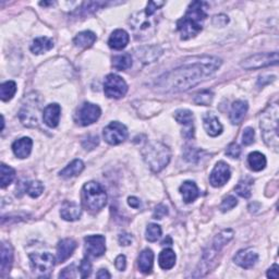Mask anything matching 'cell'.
I'll list each match as a JSON object with an SVG mask.
<instances>
[{
  "label": "cell",
  "instance_id": "60d3db41",
  "mask_svg": "<svg viewBox=\"0 0 279 279\" xmlns=\"http://www.w3.org/2000/svg\"><path fill=\"white\" fill-rule=\"evenodd\" d=\"M79 271L82 278L89 277L91 275V273H92V264H91V262L88 259H83L81 264H80Z\"/></svg>",
  "mask_w": 279,
  "mask_h": 279
},
{
  "label": "cell",
  "instance_id": "d6a6232c",
  "mask_svg": "<svg viewBox=\"0 0 279 279\" xmlns=\"http://www.w3.org/2000/svg\"><path fill=\"white\" fill-rule=\"evenodd\" d=\"M0 174H1V180H0V186L3 189V187L8 186L11 182H12L15 178V172L13 168H11L10 166H7L5 164H1L0 166Z\"/></svg>",
  "mask_w": 279,
  "mask_h": 279
},
{
  "label": "cell",
  "instance_id": "f6af8a7d",
  "mask_svg": "<svg viewBox=\"0 0 279 279\" xmlns=\"http://www.w3.org/2000/svg\"><path fill=\"white\" fill-rule=\"evenodd\" d=\"M166 215H168V208L165 205L159 204L158 206H156L155 210H154L153 217L155 219H163Z\"/></svg>",
  "mask_w": 279,
  "mask_h": 279
},
{
  "label": "cell",
  "instance_id": "8fae6325",
  "mask_svg": "<svg viewBox=\"0 0 279 279\" xmlns=\"http://www.w3.org/2000/svg\"><path fill=\"white\" fill-rule=\"evenodd\" d=\"M101 110L97 105L91 104V102H84V104L79 108L76 116V121L80 126L87 127L96 122L100 117Z\"/></svg>",
  "mask_w": 279,
  "mask_h": 279
},
{
  "label": "cell",
  "instance_id": "44dd1931",
  "mask_svg": "<svg viewBox=\"0 0 279 279\" xmlns=\"http://www.w3.org/2000/svg\"><path fill=\"white\" fill-rule=\"evenodd\" d=\"M249 105L246 100H236L231 106L230 121L232 124H239L243 120L248 111Z\"/></svg>",
  "mask_w": 279,
  "mask_h": 279
},
{
  "label": "cell",
  "instance_id": "d590c367",
  "mask_svg": "<svg viewBox=\"0 0 279 279\" xmlns=\"http://www.w3.org/2000/svg\"><path fill=\"white\" fill-rule=\"evenodd\" d=\"M24 191L31 197H38L44 192V186L41 181H31L24 186Z\"/></svg>",
  "mask_w": 279,
  "mask_h": 279
},
{
  "label": "cell",
  "instance_id": "d6986e66",
  "mask_svg": "<svg viewBox=\"0 0 279 279\" xmlns=\"http://www.w3.org/2000/svg\"><path fill=\"white\" fill-rule=\"evenodd\" d=\"M61 108L58 104H50L44 109L43 120L50 128H56L60 120Z\"/></svg>",
  "mask_w": 279,
  "mask_h": 279
},
{
  "label": "cell",
  "instance_id": "3957f363",
  "mask_svg": "<svg viewBox=\"0 0 279 279\" xmlns=\"http://www.w3.org/2000/svg\"><path fill=\"white\" fill-rule=\"evenodd\" d=\"M278 113L279 108L277 104L270 105L262 112L260 117V128L264 142L275 152H278Z\"/></svg>",
  "mask_w": 279,
  "mask_h": 279
},
{
  "label": "cell",
  "instance_id": "c3c4849f",
  "mask_svg": "<svg viewBox=\"0 0 279 279\" xmlns=\"http://www.w3.org/2000/svg\"><path fill=\"white\" fill-rule=\"evenodd\" d=\"M115 266L118 271L123 272L127 267V259L124 255H119L115 261Z\"/></svg>",
  "mask_w": 279,
  "mask_h": 279
},
{
  "label": "cell",
  "instance_id": "ac0fdd59",
  "mask_svg": "<svg viewBox=\"0 0 279 279\" xmlns=\"http://www.w3.org/2000/svg\"><path fill=\"white\" fill-rule=\"evenodd\" d=\"M203 126L206 133L210 136H218L223 132V126L219 122L218 118L214 116L213 113H205L203 117Z\"/></svg>",
  "mask_w": 279,
  "mask_h": 279
},
{
  "label": "cell",
  "instance_id": "ffe728a7",
  "mask_svg": "<svg viewBox=\"0 0 279 279\" xmlns=\"http://www.w3.org/2000/svg\"><path fill=\"white\" fill-rule=\"evenodd\" d=\"M13 263V249L8 242L1 244V277L9 274Z\"/></svg>",
  "mask_w": 279,
  "mask_h": 279
},
{
  "label": "cell",
  "instance_id": "74e56055",
  "mask_svg": "<svg viewBox=\"0 0 279 279\" xmlns=\"http://www.w3.org/2000/svg\"><path fill=\"white\" fill-rule=\"evenodd\" d=\"M213 98H214L213 92H210V91H202V92L197 93L195 95V97H194V99H193V101H194V104H196V105L209 106L210 104H212Z\"/></svg>",
  "mask_w": 279,
  "mask_h": 279
},
{
  "label": "cell",
  "instance_id": "7a4b0ae2",
  "mask_svg": "<svg viewBox=\"0 0 279 279\" xmlns=\"http://www.w3.org/2000/svg\"><path fill=\"white\" fill-rule=\"evenodd\" d=\"M208 3L204 1H192L186 15L177 22V28L181 39H190L203 30V22L206 20Z\"/></svg>",
  "mask_w": 279,
  "mask_h": 279
},
{
  "label": "cell",
  "instance_id": "4fadbf2b",
  "mask_svg": "<svg viewBox=\"0 0 279 279\" xmlns=\"http://www.w3.org/2000/svg\"><path fill=\"white\" fill-rule=\"evenodd\" d=\"M85 251L93 258H99L106 251V239L104 236H88L84 239Z\"/></svg>",
  "mask_w": 279,
  "mask_h": 279
},
{
  "label": "cell",
  "instance_id": "ab89813d",
  "mask_svg": "<svg viewBox=\"0 0 279 279\" xmlns=\"http://www.w3.org/2000/svg\"><path fill=\"white\" fill-rule=\"evenodd\" d=\"M237 204H238V200L235 196L229 195V196L225 197L223 202H221V204H220L221 212H227V210L232 209L233 207L237 206Z\"/></svg>",
  "mask_w": 279,
  "mask_h": 279
},
{
  "label": "cell",
  "instance_id": "7c38bea8",
  "mask_svg": "<svg viewBox=\"0 0 279 279\" xmlns=\"http://www.w3.org/2000/svg\"><path fill=\"white\" fill-rule=\"evenodd\" d=\"M102 134H104V139L108 144L118 145L127 140L128 130L124 124L118 121H113L104 129Z\"/></svg>",
  "mask_w": 279,
  "mask_h": 279
},
{
  "label": "cell",
  "instance_id": "b9f144b4",
  "mask_svg": "<svg viewBox=\"0 0 279 279\" xmlns=\"http://www.w3.org/2000/svg\"><path fill=\"white\" fill-rule=\"evenodd\" d=\"M255 132L252 128H246L242 133V143L244 145H251L254 142Z\"/></svg>",
  "mask_w": 279,
  "mask_h": 279
},
{
  "label": "cell",
  "instance_id": "bcb514c9",
  "mask_svg": "<svg viewBox=\"0 0 279 279\" xmlns=\"http://www.w3.org/2000/svg\"><path fill=\"white\" fill-rule=\"evenodd\" d=\"M98 144L97 136H89L87 140L83 141V146L85 150H93Z\"/></svg>",
  "mask_w": 279,
  "mask_h": 279
},
{
  "label": "cell",
  "instance_id": "6da1fadb",
  "mask_svg": "<svg viewBox=\"0 0 279 279\" xmlns=\"http://www.w3.org/2000/svg\"><path fill=\"white\" fill-rule=\"evenodd\" d=\"M221 61L214 57H204L201 61L184 65L165 73L156 81L158 91L166 93L185 92L212 77L219 69Z\"/></svg>",
  "mask_w": 279,
  "mask_h": 279
},
{
  "label": "cell",
  "instance_id": "ee69618b",
  "mask_svg": "<svg viewBox=\"0 0 279 279\" xmlns=\"http://www.w3.org/2000/svg\"><path fill=\"white\" fill-rule=\"evenodd\" d=\"M165 2L164 1H150L146 5V9H145V13L147 15H153L154 13L156 12V11L164 5Z\"/></svg>",
  "mask_w": 279,
  "mask_h": 279
},
{
  "label": "cell",
  "instance_id": "9c48e42d",
  "mask_svg": "<svg viewBox=\"0 0 279 279\" xmlns=\"http://www.w3.org/2000/svg\"><path fill=\"white\" fill-rule=\"evenodd\" d=\"M278 64V53H265V54H255L248 57L241 62V67L244 70H256L262 68L274 66Z\"/></svg>",
  "mask_w": 279,
  "mask_h": 279
},
{
  "label": "cell",
  "instance_id": "83f0119b",
  "mask_svg": "<svg viewBox=\"0 0 279 279\" xmlns=\"http://www.w3.org/2000/svg\"><path fill=\"white\" fill-rule=\"evenodd\" d=\"M54 47L53 39L48 37H38L31 45V51L35 55H41L46 53Z\"/></svg>",
  "mask_w": 279,
  "mask_h": 279
},
{
  "label": "cell",
  "instance_id": "7402d4cb",
  "mask_svg": "<svg viewBox=\"0 0 279 279\" xmlns=\"http://www.w3.org/2000/svg\"><path fill=\"white\" fill-rule=\"evenodd\" d=\"M129 39H130L129 34L126 31L116 30L113 31L110 35L109 41H108V45H109V47L112 49L121 50L124 47H127Z\"/></svg>",
  "mask_w": 279,
  "mask_h": 279
},
{
  "label": "cell",
  "instance_id": "277c9868",
  "mask_svg": "<svg viewBox=\"0 0 279 279\" xmlns=\"http://www.w3.org/2000/svg\"><path fill=\"white\" fill-rule=\"evenodd\" d=\"M142 154H143L144 161L154 173H159L166 167L172 156L168 146L156 141L146 143Z\"/></svg>",
  "mask_w": 279,
  "mask_h": 279
},
{
  "label": "cell",
  "instance_id": "52a82bcc",
  "mask_svg": "<svg viewBox=\"0 0 279 279\" xmlns=\"http://www.w3.org/2000/svg\"><path fill=\"white\" fill-rule=\"evenodd\" d=\"M129 23L135 37L138 39L150 38L154 34V31H155V24H154L152 15H147L145 11L144 12L134 13L131 16Z\"/></svg>",
  "mask_w": 279,
  "mask_h": 279
},
{
  "label": "cell",
  "instance_id": "f546056e",
  "mask_svg": "<svg viewBox=\"0 0 279 279\" xmlns=\"http://www.w3.org/2000/svg\"><path fill=\"white\" fill-rule=\"evenodd\" d=\"M159 266L163 270H172L176 264V254L172 249H165L159 254L158 258Z\"/></svg>",
  "mask_w": 279,
  "mask_h": 279
},
{
  "label": "cell",
  "instance_id": "e575fe53",
  "mask_svg": "<svg viewBox=\"0 0 279 279\" xmlns=\"http://www.w3.org/2000/svg\"><path fill=\"white\" fill-rule=\"evenodd\" d=\"M175 119L178 123L184 124L186 127H194L193 126V113L187 109H179L175 113Z\"/></svg>",
  "mask_w": 279,
  "mask_h": 279
},
{
  "label": "cell",
  "instance_id": "4316f807",
  "mask_svg": "<svg viewBox=\"0 0 279 279\" xmlns=\"http://www.w3.org/2000/svg\"><path fill=\"white\" fill-rule=\"evenodd\" d=\"M84 170V163L81 161V159H76L72 163H70L68 166L62 169L60 172V177L65 178V179H69L72 177H76V176H79Z\"/></svg>",
  "mask_w": 279,
  "mask_h": 279
},
{
  "label": "cell",
  "instance_id": "cb8c5ba5",
  "mask_svg": "<svg viewBox=\"0 0 279 279\" xmlns=\"http://www.w3.org/2000/svg\"><path fill=\"white\" fill-rule=\"evenodd\" d=\"M135 51H136L135 53L136 57H138L139 59L143 60V62H146V64L155 61L156 59H158V57L162 55V49L157 46L141 47L139 49H136Z\"/></svg>",
  "mask_w": 279,
  "mask_h": 279
},
{
  "label": "cell",
  "instance_id": "e0dca14e",
  "mask_svg": "<svg viewBox=\"0 0 279 279\" xmlns=\"http://www.w3.org/2000/svg\"><path fill=\"white\" fill-rule=\"evenodd\" d=\"M77 249V242L73 239H64L58 243L57 247V260L59 263H64L75 252Z\"/></svg>",
  "mask_w": 279,
  "mask_h": 279
},
{
  "label": "cell",
  "instance_id": "d4e9b609",
  "mask_svg": "<svg viewBox=\"0 0 279 279\" xmlns=\"http://www.w3.org/2000/svg\"><path fill=\"white\" fill-rule=\"evenodd\" d=\"M154 264V253L151 249H145L139 255L138 265L139 270L143 274H150L153 270Z\"/></svg>",
  "mask_w": 279,
  "mask_h": 279
},
{
  "label": "cell",
  "instance_id": "f1b7e54d",
  "mask_svg": "<svg viewBox=\"0 0 279 279\" xmlns=\"http://www.w3.org/2000/svg\"><path fill=\"white\" fill-rule=\"evenodd\" d=\"M96 42V35L91 31H84L79 33L78 35L73 39V43L77 47L81 48H89Z\"/></svg>",
  "mask_w": 279,
  "mask_h": 279
},
{
  "label": "cell",
  "instance_id": "836d02e7",
  "mask_svg": "<svg viewBox=\"0 0 279 279\" xmlns=\"http://www.w3.org/2000/svg\"><path fill=\"white\" fill-rule=\"evenodd\" d=\"M16 92V84L13 81H8L0 87V98L2 101H8L13 97Z\"/></svg>",
  "mask_w": 279,
  "mask_h": 279
},
{
  "label": "cell",
  "instance_id": "ba28073f",
  "mask_svg": "<svg viewBox=\"0 0 279 279\" xmlns=\"http://www.w3.org/2000/svg\"><path fill=\"white\" fill-rule=\"evenodd\" d=\"M33 273L37 277H48L55 266V258L48 252L30 254Z\"/></svg>",
  "mask_w": 279,
  "mask_h": 279
},
{
  "label": "cell",
  "instance_id": "1f68e13d",
  "mask_svg": "<svg viewBox=\"0 0 279 279\" xmlns=\"http://www.w3.org/2000/svg\"><path fill=\"white\" fill-rule=\"evenodd\" d=\"M132 66V58L130 54L117 55L112 58V67L118 71L127 70Z\"/></svg>",
  "mask_w": 279,
  "mask_h": 279
},
{
  "label": "cell",
  "instance_id": "f907efd6",
  "mask_svg": "<svg viewBox=\"0 0 279 279\" xmlns=\"http://www.w3.org/2000/svg\"><path fill=\"white\" fill-rule=\"evenodd\" d=\"M278 271H279L278 265L274 264L269 270V272H267V277L273 278V279H278Z\"/></svg>",
  "mask_w": 279,
  "mask_h": 279
},
{
  "label": "cell",
  "instance_id": "4dcf8cb0",
  "mask_svg": "<svg viewBox=\"0 0 279 279\" xmlns=\"http://www.w3.org/2000/svg\"><path fill=\"white\" fill-rule=\"evenodd\" d=\"M249 166L254 172H261L266 166V158L263 154L260 152H253L248 157Z\"/></svg>",
  "mask_w": 279,
  "mask_h": 279
},
{
  "label": "cell",
  "instance_id": "8992f818",
  "mask_svg": "<svg viewBox=\"0 0 279 279\" xmlns=\"http://www.w3.org/2000/svg\"><path fill=\"white\" fill-rule=\"evenodd\" d=\"M232 238H233V231L231 229H226L224 231H221L219 235L215 237L212 246H210L203 254V260L201 265L203 270L202 276L206 274V272H208L209 264L212 263L216 256H217V254L221 251V249H223Z\"/></svg>",
  "mask_w": 279,
  "mask_h": 279
},
{
  "label": "cell",
  "instance_id": "f5cc1de1",
  "mask_svg": "<svg viewBox=\"0 0 279 279\" xmlns=\"http://www.w3.org/2000/svg\"><path fill=\"white\" fill-rule=\"evenodd\" d=\"M96 277L97 278H102V279H105V278H110L111 276H110V274L109 273H108V271L107 270H100L97 274H96Z\"/></svg>",
  "mask_w": 279,
  "mask_h": 279
},
{
  "label": "cell",
  "instance_id": "5bb4252c",
  "mask_svg": "<svg viewBox=\"0 0 279 279\" xmlns=\"http://www.w3.org/2000/svg\"><path fill=\"white\" fill-rule=\"evenodd\" d=\"M230 176L231 172L228 164H226L225 162H219L216 164L212 174L209 176V182L215 187L223 186L228 182Z\"/></svg>",
  "mask_w": 279,
  "mask_h": 279
},
{
  "label": "cell",
  "instance_id": "30bf717a",
  "mask_svg": "<svg viewBox=\"0 0 279 279\" xmlns=\"http://www.w3.org/2000/svg\"><path fill=\"white\" fill-rule=\"evenodd\" d=\"M104 92L109 98H121L128 92V85L121 77L109 75L105 79Z\"/></svg>",
  "mask_w": 279,
  "mask_h": 279
},
{
  "label": "cell",
  "instance_id": "816d5d0a",
  "mask_svg": "<svg viewBox=\"0 0 279 279\" xmlns=\"http://www.w3.org/2000/svg\"><path fill=\"white\" fill-rule=\"evenodd\" d=\"M128 203L131 207L133 208H139L141 206V202L139 198H136L135 196H131L128 198Z\"/></svg>",
  "mask_w": 279,
  "mask_h": 279
},
{
  "label": "cell",
  "instance_id": "7bdbcfd3",
  "mask_svg": "<svg viewBox=\"0 0 279 279\" xmlns=\"http://www.w3.org/2000/svg\"><path fill=\"white\" fill-rule=\"evenodd\" d=\"M241 154V149L237 143H231L226 150V155L231 158H239Z\"/></svg>",
  "mask_w": 279,
  "mask_h": 279
},
{
  "label": "cell",
  "instance_id": "9a60e30c",
  "mask_svg": "<svg viewBox=\"0 0 279 279\" xmlns=\"http://www.w3.org/2000/svg\"><path fill=\"white\" fill-rule=\"evenodd\" d=\"M259 260V255L252 249L240 250L233 258V261L237 265H239L242 269H252Z\"/></svg>",
  "mask_w": 279,
  "mask_h": 279
},
{
  "label": "cell",
  "instance_id": "603a6c76",
  "mask_svg": "<svg viewBox=\"0 0 279 279\" xmlns=\"http://www.w3.org/2000/svg\"><path fill=\"white\" fill-rule=\"evenodd\" d=\"M32 146L33 142L30 138H22L18 141H15L12 144V151L16 157L23 159L30 156L32 152Z\"/></svg>",
  "mask_w": 279,
  "mask_h": 279
},
{
  "label": "cell",
  "instance_id": "5b68a950",
  "mask_svg": "<svg viewBox=\"0 0 279 279\" xmlns=\"http://www.w3.org/2000/svg\"><path fill=\"white\" fill-rule=\"evenodd\" d=\"M82 203L91 213H97L107 203V193L97 182H88L82 189Z\"/></svg>",
  "mask_w": 279,
  "mask_h": 279
},
{
  "label": "cell",
  "instance_id": "2e32d148",
  "mask_svg": "<svg viewBox=\"0 0 279 279\" xmlns=\"http://www.w3.org/2000/svg\"><path fill=\"white\" fill-rule=\"evenodd\" d=\"M60 215L61 218H64L65 220L75 221L81 217L82 209L81 206L76 202L65 201L60 209Z\"/></svg>",
  "mask_w": 279,
  "mask_h": 279
},
{
  "label": "cell",
  "instance_id": "484cf974",
  "mask_svg": "<svg viewBox=\"0 0 279 279\" xmlns=\"http://www.w3.org/2000/svg\"><path fill=\"white\" fill-rule=\"evenodd\" d=\"M180 193L184 197V201L186 203L194 202L198 197V189L196 185L193 181H186L184 185L180 186Z\"/></svg>",
  "mask_w": 279,
  "mask_h": 279
},
{
  "label": "cell",
  "instance_id": "681fc988",
  "mask_svg": "<svg viewBox=\"0 0 279 279\" xmlns=\"http://www.w3.org/2000/svg\"><path fill=\"white\" fill-rule=\"evenodd\" d=\"M133 241V238L131 235H129V233H122V235L119 236V243L121 244V246H124V247H127V246H130L131 243H132Z\"/></svg>",
  "mask_w": 279,
  "mask_h": 279
},
{
  "label": "cell",
  "instance_id": "f35d334b",
  "mask_svg": "<svg viewBox=\"0 0 279 279\" xmlns=\"http://www.w3.org/2000/svg\"><path fill=\"white\" fill-rule=\"evenodd\" d=\"M146 240L150 242H156L162 236V228L157 224H150L146 228Z\"/></svg>",
  "mask_w": 279,
  "mask_h": 279
},
{
  "label": "cell",
  "instance_id": "7dc6e473",
  "mask_svg": "<svg viewBox=\"0 0 279 279\" xmlns=\"http://www.w3.org/2000/svg\"><path fill=\"white\" fill-rule=\"evenodd\" d=\"M76 266L75 265H70L68 266L67 269H65L60 273L59 277L60 278H75L76 277Z\"/></svg>",
  "mask_w": 279,
  "mask_h": 279
},
{
  "label": "cell",
  "instance_id": "8d00e7d4",
  "mask_svg": "<svg viewBox=\"0 0 279 279\" xmlns=\"http://www.w3.org/2000/svg\"><path fill=\"white\" fill-rule=\"evenodd\" d=\"M253 184L252 180L242 179L239 181V184L236 186L235 190L239 195L244 198H249L251 196V186Z\"/></svg>",
  "mask_w": 279,
  "mask_h": 279
}]
</instances>
